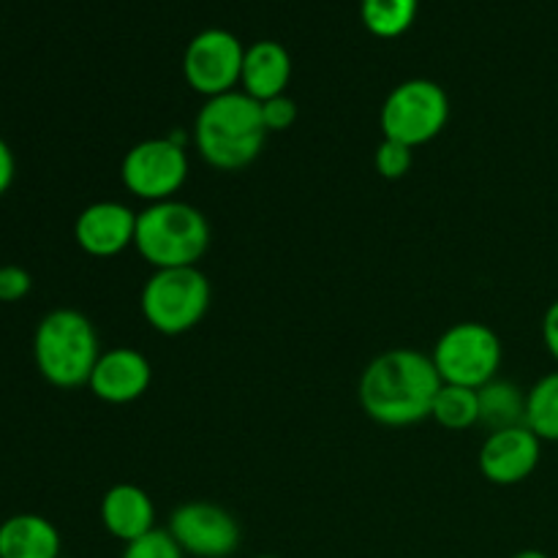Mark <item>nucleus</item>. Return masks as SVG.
<instances>
[{"label": "nucleus", "mask_w": 558, "mask_h": 558, "mask_svg": "<svg viewBox=\"0 0 558 558\" xmlns=\"http://www.w3.org/2000/svg\"><path fill=\"white\" fill-rule=\"evenodd\" d=\"M441 376L430 354L417 349H390L368 363L360 376V407L374 423L407 428L430 417Z\"/></svg>", "instance_id": "f257e3e1"}, {"label": "nucleus", "mask_w": 558, "mask_h": 558, "mask_svg": "<svg viewBox=\"0 0 558 558\" xmlns=\"http://www.w3.org/2000/svg\"><path fill=\"white\" fill-rule=\"evenodd\" d=\"M191 136L210 167L221 172L245 169L256 161L267 140L262 104L243 90L207 98L196 114Z\"/></svg>", "instance_id": "f03ea898"}, {"label": "nucleus", "mask_w": 558, "mask_h": 558, "mask_svg": "<svg viewBox=\"0 0 558 558\" xmlns=\"http://www.w3.org/2000/svg\"><path fill=\"white\" fill-rule=\"evenodd\" d=\"M134 248L156 270L196 267L210 248V223L205 213L189 202H153L136 213Z\"/></svg>", "instance_id": "7ed1b4c3"}, {"label": "nucleus", "mask_w": 558, "mask_h": 558, "mask_svg": "<svg viewBox=\"0 0 558 558\" xmlns=\"http://www.w3.org/2000/svg\"><path fill=\"white\" fill-rule=\"evenodd\" d=\"M501 357H505L501 338L483 322H458L447 327L430 352L445 385H461L472 390H480L496 379Z\"/></svg>", "instance_id": "0eeeda50"}, {"label": "nucleus", "mask_w": 558, "mask_h": 558, "mask_svg": "<svg viewBox=\"0 0 558 558\" xmlns=\"http://www.w3.org/2000/svg\"><path fill=\"white\" fill-rule=\"evenodd\" d=\"M120 180L136 199H145L147 205L174 199L189 180L185 145L174 142L172 136L136 142L120 163Z\"/></svg>", "instance_id": "6e6552de"}, {"label": "nucleus", "mask_w": 558, "mask_h": 558, "mask_svg": "<svg viewBox=\"0 0 558 558\" xmlns=\"http://www.w3.org/2000/svg\"><path fill=\"white\" fill-rule=\"evenodd\" d=\"M543 458V441L526 428V425H515V428L490 430L488 439L480 447V472L488 483L494 485H518L534 474Z\"/></svg>", "instance_id": "9b49d317"}, {"label": "nucleus", "mask_w": 558, "mask_h": 558, "mask_svg": "<svg viewBox=\"0 0 558 558\" xmlns=\"http://www.w3.org/2000/svg\"><path fill=\"white\" fill-rule=\"evenodd\" d=\"M213 287L199 267L156 270L142 287L140 308L147 325L161 336H183L205 319Z\"/></svg>", "instance_id": "39448f33"}, {"label": "nucleus", "mask_w": 558, "mask_h": 558, "mask_svg": "<svg viewBox=\"0 0 558 558\" xmlns=\"http://www.w3.org/2000/svg\"><path fill=\"white\" fill-rule=\"evenodd\" d=\"M374 163H376V172H379L385 180H401L407 178L409 169H412L414 150L412 147L401 145V142L381 140V145L376 147Z\"/></svg>", "instance_id": "412c9836"}, {"label": "nucleus", "mask_w": 558, "mask_h": 558, "mask_svg": "<svg viewBox=\"0 0 558 558\" xmlns=\"http://www.w3.org/2000/svg\"><path fill=\"white\" fill-rule=\"evenodd\" d=\"M150 381L153 368L145 354L129 347H114L101 352L87 387L98 401L123 407L140 401L150 390Z\"/></svg>", "instance_id": "ddd939ff"}, {"label": "nucleus", "mask_w": 558, "mask_h": 558, "mask_svg": "<svg viewBox=\"0 0 558 558\" xmlns=\"http://www.w3.org/2000/svg\"><path fill=\"white\" fill-rule=\"evenodd\" d=\"M33 357L44 379L60 390H76L90 381L101 357L98 332L82 311H49L33 336Z\"/></svg>", "instance_id": "20e7f679"}, {"label": "nucleus", "mask_w": 558, "mask_h": 558, "mask_svg": "<svg viewBox=\"0 0 558 558\" xmlns=\"http://www.w3.org/2000/svg\"><path fill=\"white\" fill-rule=\"evenodd\" d=\"M136 213L123 202H93L76 216L74 240L85 254L96 259H112L134 245Z\"/></svg>", "instance_id": "f8f14e48"}, {"label": "nucleus", "mask_w": 558, "mask_h": 558, "mask_svg": "<svg viewBox=\"0 0 558 558\" xmlns=\"http://www.w3.org/2000/svg\"><path fill=\"white\" fill-rule=\"evenodd\" d=\"M31 287H33V278L25 267L20 265L0 267V303H16V300L27 298Z\"/></svg>", "instance_id": "b1692460"}, {"label": "nucleus", "mask_w": 558, "mask_h": 558, "mask_svg": "<svg viewBox=\"0 0 558 558\" xmlns=\"http://www.w3.org/2000/svg\"><path fill=\"white\" fill-rule=\"evenodd\" d=\"M245 47L232 31L205 27L189 41L183 52V76L191 90L205 98L238 90L243 74Z\"/></svg>", "instance_id": "1a4fd4ad"}, {"label": "nucleus", "mask_w": 558, "mask_h": 558, "mask_svg": "<svg viewBox=\"0 0 558 558\" xmlns=\"http://www.w3.org/2000/svg\"><path fill=\"white\" fill-rule=\"evenodd\" d=\"M14 172H16V163H14V153L11 147L0 140V196L11 189L14 183Z\"/></svg>", "instance_id": "a878e982"}, {"label": "nucleus", "mask_w": 558, "mask_h": 558, "mask_svg": "<svg viewBox=\"0 0 558 558\" xmlns=\"http://www.w3.org/2000/svg\"><path fill=\"white\" fill-rule=\"evenodd\" d=\"M512 558H550V556H548V554H543V550L529 548V550H521V554H515Z\"/></svg>", "instance_id": "bb28decb"}, {"label": "nucleus", "mask_w": 558, "mask_h": 558, "mask_svg": "<svg viewBox=\"0 0 558 558\" xmlns=\"http://www.w3.org/2000/svg\"><path fill=\"white\" fill-rule=\"evenodd\" d=\"M167 532L185 556L229 558L240 548V526L234 515L213 501H185L169 518Z\"/></svg>", "instance_id": "9d476101"}, {"label": "nucleus", "mask_w": 558, "mask_h": 558, "mask_svg": "<svg viewBox=\"0 0 558 558\" xmlns=\"http://www.w3.org/2000/svg\"><path fill=\"white\" fill-rule=\"evenodd\" d=\"M420 0H360L363 25L376 38H398L417 20Z\"/></svg>", "instance_id": "a211bd4d"}, {"label": "nucleus", "mask_w": 558, "mask_h": 558, "mask_svg": "<svg viewBox=\"0 0 558 558\" xmlns=\"http://www.w3.org/2000/svg\"><path fill=\"white\" fill-rule=\"evenodd\" d=\"M256 558H278V556H256Z\"/></svg>", "instance_id": "cd10ccee"}, {"label": "nucleus", "mask_w": 558, "mask_h": 558, "mask_svg": "<svg viewBox=\"0 0 558 558\" xmlns=\"http://www.w3.org/2000/svg\"><path fill=\"white\" fill-rule=\"evenodd\" d=\"M430 417L447 430H466L480 423V398L477 390L461 385H441L436 392Z\"/></svg>", "instance_id": "aec40b11"}, {"label": "nucleus", "mask_w": 558, "mask_h": 558, "mask_svg": "<svg viewBox=\"0 0 558 558\" xmlns=\"http://www.w3.org/2000/svg\"><path fill=\"white\" fill-rule=\"evenodd\" d=\"M289 80H292V58L283 44L265 38L245 47L243 74H240L243 93H248L256 101H267V98L283 96Z\"/></svg>", "instance_id": "2eb2a0df"}, {"label": "nucleus", "mask_w": 558, "mask_h": 558, "mask_svg": "<svg viewBox=\"0 0 558 558\" xmlns=\"http://www.w3.org/2000/svg\"><path fill=\"white\" fill-rule=\"evenodd\" d=\"M450 120V98L434 80H407L390 90L379 112L385 140L407 147L428 145Z\"/></svg>", "instance_id": "423d86ee"}, {"label": "nucleus", "mask_w": 558, "mask_h": 558, "mask_svg": "<svg viewBox=\"0 0 558 558\" xmlns=\"http://www.w3.org/2000/svg\"><path fill=\"white\" fill-rule=\"evenodd\" d=\"M101 523L114 539L129 545L156 529V505L140 485H112L101 499Z\"/></svg>", "instance_id": "4468645a"}, {"label": "nucleus", "mask_w": 558, "mask_h": 558, "mask_svg": "<svg viewBox=\"0 0 558 558\" xmlns=\"http://www.w3.org/2000/svg\"><path fill=\"white\" fill-rule=\"evenodd\" d=\"M480 398V423L488 430L515 428L526 425V392L512 381L499 379L488 381L477 390Z\"/></svg>", "instance_id": "f3484780"}, {"label": "nucleus", "mask_w": 558, "mask_h": 558, "mask_svg": "<svg viewBox=\"0 0 558 558\" xmlns=\"http://www.w3.org/2000/svg\"><path fill=\"white\" fill-rule=\"evenodd\" d=\"M58 558H74V556H58Z\"/></svg>", "instance_id": "c85d7f7f"}, {"label": "nucleus", "mask_w": 558, "mask_h": 558, "mask_svg": "<svg viewBox=\"0 0 558 558\" xmlns=\"http://www.w3.org/2000/svg\"><path fill=\"white\" fill-rule=\"evenodd\" d=\"M120 558H185V554L167 529H153L150 534L125 545Z\"/></svg>", "instance_id": "4be33fe9"}, {"label": "nucleus", "mask_w": 558, "mask_h": 558, "mask_svg": "<svg viewBox=\"0 0 558 558\" xmlns=\"http://www.w3.org/2000/svg\"><path fill=\"white\" fill-rule=\"evenodd\" d=\"M63 556L60 532L52 521L20 512L0 523V558H58Z\"/></svg>", "instance_id": "dca6fc26"}, {"label": "nucleus", "mask_w": 558, "mask_h": 558, "mask_svg": "<svg viewBox=\"0 0 558 558\" xmlns=\"http://www.w3.org/2000/svg\"><path fill=\"white\" fill-rule=\"evenodd\" d=\"M262 104V120H265L267 134H278V131H289L298 120V104L294 98H289L287 93L276 98H267Z\"/></svg>", "instance_id": "5701e85b"}, {"label": "nucleus", "mask_w": 558, "mask_h": 558, "mask_svg": "<svg viewBox=\"0 0 558 558\" xmlns=\"http://www.w3.org/2000/svg\"><path fill=\"white\" fill-rule=\"evenodd\" d=\"M543 341L550 357L558 363V300L548 305V311L543 316Z\"/></svg>", "instance_id": "393cba45"}, {"label": "nucleus", "mask_w": 558, "mask_h": 558, "mask_svg": "<svg viewBox=\"0 0 558 558\" xmlns=\"http://www.w3.org/2000/svg\"><path fill=\"white\" fill-rule=\"evenodd\" d=\"M526 428L539 441H558V371L545 374L526 392Z\"/></svg>", "instance_id": "6ab92c4d"}]
</instances>
